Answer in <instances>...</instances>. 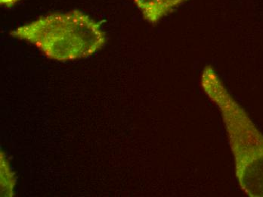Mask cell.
Segmentation results:
<instances>
[{
	"label": "cell",
	"mask_w": 263,
	"mask_h": 197,
	"mask_svg": "<svg viewBox=\"0 0 263 197\" xmlns=\"http://www.w3.org/2000/svg\"><path fill=\"white\" fill-rule=\"evenodd\" d=\"M200 84L208 98L222 113L240 188L250 197H263L262 132L229 94L211 66L203 70Z\"/></svg>",
	"instance_id": "cell-1"
},
{
	"label": "cell",
	"mask_w": 263,
	"mask_h": 197,
	"mask_svg": "<svg viewBox=\"0 0 263 197\" xmlns=\"http://www.w3.org/2000/svg\"><path fill=\"white\" fill-rule=\"evenodd\" d=\"M10 35L34 45L46 57L59 62L90 57L106 43L100 24L80 11L40 17Z\"/></svg>",
	"instance_id": "cell-2"
},
{
	"label": "cell",
	"mask_w": 263,
	"mask_h": 197,
	"mask_svg": "<svg viewBox=\"0 0 263 197\" xmlns=\"http://www.w3.org/2000/svg\"><path fill=\"white\" fill-rule=\"evenodd\" d=\"M185 0H133L146 21L155 24Z\"/></svg>",
	"instance_id": "cell-3"
},
{
	"label": "cell",
	"mask_w": 263,
	"mask_h": 197,
	"mask_svg": "<svg viewBox=\"0 0 263 197\" xmlns=\"http://www.w3.org/2000/svg\"><path fill=\"white\" fill-rule=\"evenodd\" d=\"M15 185L14 174L11 171L9 162L4 153H1V196H13Z\"/></svg>",
	"instance_id": "cell-4"
},
{
	"label": "cell",
	"mask_w": 263,
	"mask_h": 197,
	"mask_svg": "<svg viewBox=\"0 0 263 197\" xmlns=\"http://www.w3.org/2000/svg\"><path fill=\"white\" fill-rule=\"evenodd\" d=\"M0 1H1L2 4L4 5V6H11L18 0H0Z\"/></svg>",
	"instance_id": "cell-5"
}]
</instances>
